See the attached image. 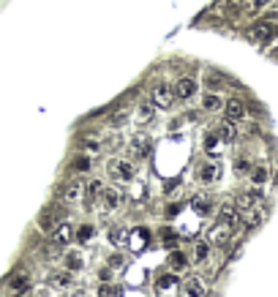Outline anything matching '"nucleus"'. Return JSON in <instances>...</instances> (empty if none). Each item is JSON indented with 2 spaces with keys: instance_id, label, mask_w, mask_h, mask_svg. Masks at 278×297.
<instances>
[{
  "instance_id": "a878e982",
  "label": "nucleus",
  "mask_w": 278,
  "mask_h": 297,
  "mask_svg": "<svg viewBox=\"0 0 278 297\" xmlns=\"http://www.w3.org/2000/svg\"><path fill=\"white\" fill-rule=\"evenodd\" d=\"M178 289V275H172V273H164L158 281H155V292H158L161 297L164 295H172V292Z\"/></svg>"
},
{
  "instance_id": "c756f323",
  "label": "nucleus",
  "mask_w": 278,
  "mask_h": 297,
  "mask_svg": "<svg viewBox=\"0 0 278 297\" xmlns=\"http://www.w3.org/2000/svg\"><path fill=\"white\" fill-rule=\"evenodd\" d=\"M8 289L11 292H25V289H30V275L25 273V270H19V273H14V275H8Z\"/></svg>"
},
{
  "instance_id": "a211bd4d",
  "label": "nucleus",
  "mask_w": 278,
  "mask_h": 297,
  "mask_svg": "<svg viewBox=\"0 0 278 297\" xmlns=\"http://www.w3.org/2000/svg\"><path fill=\"white\" fill-rule=\"evenodd\" d=\"M125 245H128L131 251H145L150 245V229L148 227H134L128 232V243Z\"/></svg>"
},
{
  "instance_id": "72a5a7b5",
  "label": "nucleus",
  "mask_w": 278,
  "mask_h": 297,
  "mask_svg": "<svg viewBox=\"0 0 278 297\" xmlns=\"http://www.w3.org/2000/svg\"><path fill=\"white\" fill-rule=\"evenodd\" d=\"M202 82H205L207 90H218L221 93V88H224V79H221L216 71H205V74H202Z\"/></svg>"
},
{
  "instance_id": "423d86ee",
  "label": "nucleus",
  "mask_w": 278,
  "mask_h": 297,
  "mask_svg": "<svg viewBox=\"0 0 278 297\" xmlns=\"http://www.w3.org/2000/svg\"><path fill=\"white\" fill-rule=\"evenodd\" d=\"M221 172H224V166H221L218 158H207V161H202L199 172H196V177H199L202 186H213V183L221 180Z\"/></svg>"
},
{
  "instance_id": "9b49d317",
  "label": "nucleus",
  "mask_w": 278,
  "mask_h": 297,
  "mask_svg": "<svg viewBox=\"0 0 278 297\" xmlns=\"http://www.w3.org/2000/svg\"><path fill=\"white\" fill-rule=\"evenodd\" d=\"M95 202H98L101 207L107 210V213H112V210H118L120 204H123V191H120L118 186H104Z\"/></svg>"
},
{
  "instance_id": "0eeeda50",
  "label": "nucleus",
  "mask_w": 278,
  "mask_h": 297,
  "mask_svg": "<svg viewBox=\"0 0 278 297\" xmlns=\"http://www.w3.org/2000/svg\"><path fill=\"white\" fill-rule=\"evenodd\" d=\"M224 96L218 93V90H205V93L199 96V109L202 115H218V112H224Z\"/></svg>"
},
{
  "instance_id": "bb28decb",
  "label": "nucleus",
  "mask_w": 278,
  "mask_h": 297,
  "mask_svg": "<svg viewBox=\"0 0 278 297\" xmlns=\"http://www.w3.org/2000/svg\"><path fill=\"white\" fill-rule=\"evenodd\" d=\"M49 284L55 286V289H65V286H71L74 284V273L71 270H55L52 275H49Z\"/></svg>"
},
{
  "instance_id": "a19ab883",
  "label": "nucleus",
  "mask_w": 278,
  "mask_h": 297,
  "mask_svg": "<svg viewBox=\"0 0 278 297\" xmlns=\"http://www.w3.org/2000/svg\"><path fill=\"white\" fill-rule=\"evenodd\" d=\"M107 264H109V267H123V264H125V257H123V254H112V257L107 259Z\"/></svg>"
},
{
  "instance_id": "5701e85b",
  "label": "nucleus",
  "mask_w": 278,
  "mask_h": 297,
  "mask_svg": "<svg viewBox=\"0 0 278 297\" xmlns=\"http://www.w3.org/2000/svg\"><path fill=\"white\" fill-rule=\"evenodd\" d=\"M68 169L77 172V175H88L90 169H93V156H88V153H77V156L71 158V164H68Z\"/></svg>"
},
{
  "instance_id": "c9c22d12",
  "label": "nucleus",
  "mask_w": 278,
  "mask_h": 297,
  "mask_svg": "<svg viewBox=\"0 0 278 297\" xmlns=\"http://www.w3.org/2000/svg\"><path fill=\"white\" fill-rule=\"evenodd\" d=\"M120 286H112V284H104L101 281V286H98V297H120Z\"/></svg>"
},
{
  "instance_id": "9d476101",
  "label": "nucleus",
  "mask_w": 278,
  "mask_h": 297,
  "mask_svg": "<svg viewBox=\"0 0 278 297\" xmlns=\"http://www.w3.org/2000/svg\"><path fill=\"white\" fill-rule=\"evenodd\" d=\"M265 199H262V188L259 186H248L243 188V191L235 194V204L237 210H248V207H256V204H262Z\"/></svg>"
},
{
  "instance_id": "4be33fe9",
  "label": "nucleus",
  "mask_w": 278,
  "mask_h": 297,
  "mask_svg": "<svg viewBox=\"0 0 278 297\" xmlns=\"http://www.w3.org/2000/svg\"><path fill=\"white\" fill-rule=\"evenodd\" d=\"M210 254H213V243H210V240H199V243L191 248V262L205 264L207 259H210Z\"/></svg>"
},
{
  "instance_id": "393cba45",
  "label": "nucleus",
  "mask_w": 278,
  "mask_h": 297,
  "mask_svg": "<svg viewBox=\"0 0 278 297\" xmlns=\"http://www.w3.org/2000/svg\"><path fill=\"white\" fill-rule=\"evenodd\" d=\"M191 264V257L183 248H172L169 251V270H185Z\"/></svg>"
},
{
  "instance_id": "6e6552de",
  "label": "nucleus",
  "mask_w": 278,
  "mask_h": 297,
  "mask_svg": "<svg viewBox=\"0 0 278 297\" xmlns=\"http://www.w3.org/2000/svg\"><path fill=\"white\" fill-rule=\"evenodd\" d=\"M202 147H205L207 158H221V156H224V150H226L229 145H226V142L221 139L218 134H216V129H207L205 136H202Z\"/></svg>"
},
{
  "instance_id": "f3484780",
  "label": "nucleus",
  "mask_w": 278,
  "mask_h": 297,
  "mask_svg": "<svg viewBox=\"0 0 278 297\" xmlns=\"http://www.w3.org/2000/svg\"><path fill=\"white\" fill-rule=\"evenodd\" d=\"M191 207H194V213L196 216H202V218H207L210 213H216V199L210 197V194H194L191 197Z\"/></svg>"
},
{
  "instance_id": "2eb2a0df",
  "label": "nucleus",
  "mask_w": 278,
  "mask_h": 297,
  "mask_svg": "<svg viewBox=\"0 0 278 297\" xmlns=\"http://www.w3.org/2000/svg\"><path fill=\"white\" fill-rule=\"evenodd\" d=\"M213 129H216V134H218L221 139L226 142V145H237V142H240V129H237V123L226 120V117L216 123Z\"/></svg>"
},
{
  "instance_id": "e433bc0d",
  "label": "nucleus",
  "mask_w": 278,
  "mask_h": 297,
  "mask_svg": "<svg viewBox=\"0 0 278 297\" xmlns=\"http://www.w3.org/2000/svg\"><path fill=\"white\" fill-rule=\"evenodd\" d=\"M273 0H248V14H262Z\"/></svg>"
},
{
  "instance_id": "f8f14e48",
  "label": "nucleus",
  "mask_w": 278,
  "mask_h": 297,
  "mask_svg": "<svg viewBox=\"0 0 278 297\" xmlns=\"http://www.w3.org/2000/svg\"><path fill=\"white\" fill-rule=\"evenodd\" d=\"M199 96V82L194 79V76H180L178 82H175V99L178 101H191Z\"/></svg>"
},
{
  "instance_id": "4468645a",
  "label": "nucleus",
  "mask_w": 278,
  "mask_h": 297,
  "mask_svg": "<svg viewBox=\"0 0 278 297\" xmlns=\"http://www.w3.org/2000/svg\"><path fill=\"white\" fill-rule=\"evenodd\" d=\"M71 240H74V227H71L68 221H60L58 227L49 232V243H52L55 248H58V245H60V248H65Z\"/></svg>"
},
{
  "instance_id": "b1692460",
  "label": "nucleus",
  "mask_w": 278,
  "mask_h": 297,
  "mask_svg": "<svg viewBox=\"0 0 278 297\" xmlns=\"http://www.w3.org/2000/svg\"><path fill=\"white\" fill-rule=\"evenodd\" d=\"M93 237H95V224L85 221V224H79V227H74V240H77L79 245H88Z\"/></svg>"
},
{
  "instance_id": "f704fd0d",
  "label": "nucleus",
  "mask_w": 278,
  "mask_h": 297,
  "mask_svg": "<svg viewBox=\"0 0 278 297\" xmlns=\"http://www.w3.org/2000/svg\"><path fill=\"white\" fill-rule=\"evenodd\" d=\"M125 123H128V109H118V112L109 115V126H112V129H120Z\"/></svg>"
},
{
  "instance_id": "ddd939ff",
  "label": "nucleus",
  "mask_w": 278,
  "mask_h": 297,
  "mask_svg": "<svg viewBox=\"0 0 278 297\" xmlns=\"http://www.w3.org/2000/svg\"><path fill=\"white\" fill-rule=\"evenodd\" d=\"M180 292H183V297H205L207 292V278H202V275H188V278L183 281V286H180Z\"/></svg>"
},
{
  "instance_id": "ea45409f",
  "label": "nucleus",
  "mask_w": 278,
  "mask_h": 297,
  "mask_svg": "<svg viewBox=\"0 0 278 297\" xmlns=\"http://www.w3.org/2000/svg\"><path fill=\"white\" fill-rule=\"evenodd\" d=\"M235 166H237V172H246V175H248V169H251V161L246 156H237L235 158Z\"/></svg>"
},
{
  "instance_id": "7c9ffc66",
  "label": "nucleus",
  "mask_w": 278,
  "mask_h": 297,
  "mask_svg": "<svg viewBox=\"0 0 278 297\" xmlns=\"http://www.w3.org/2000/svg\"><path fill=\"white\" fill-rule=\"evenodd\" d=\"M101 188H104V180H98V177H90V180H85V202L93 204L95 199H98Z\"/></svg>"
},
{
  "instance_id": "412c9836",
  "label": "nucleus",
  "mask_w": 278,
  "mask_h": 297,
  "mask_svg": "<svg viewBox=\"0 0 278 297\" xmlns=\"http://www.w3.org/2000/svg\"><path fill=\"white\" fill-rule=\"evenodd\" d=\"M60 224V213H58V207H47V210H41V216H38V229L41 232H52L55 227Z\"/></svg>"
},
{
  "instance_id": "dca6fc26",
  "label": "nucleus",
  "mask_w": 278,
  "mask_h": 297,
  "mask_svg": "<svg viewBox=\"0 0 278 297\" xmlns=\"http://www.w3.org/2000/svg\"><path fill=\"white\" fill-rule=\"evenodd\" d=\"M128 150L134 158H148L150 150H153V139H150L148 134H136L128 139Z\"/></svg>"
},
{
  "instance_id": "7ed1b4c3",
  "label": "nucleus",
  "mask_w": 278,
  "mask_h": 297,
  "mask_svg": "<svg viewBox=\"0 0 278 297\" xmlns=\"http://www.w3.org/2000/svg\"><path fill=\"white\" fill-rule=\"evenodd\" d=\"M148 96H150V104L158 106V109H172V104L178 101V99H175V85H169L166 79L155 82Z\"/></svg>"
},
{
  "instance_id": "aec40b11",
  "label": "nucleus",
  "mask_w": 278,
  "mask_h": 297,
  "mask_svg": "<svg viewBox=\"0 0 278 297\" xmlns=\"http://www.w3.org/2000/svg\"><path fill=\"white\" fill-rule=\"evenodd\" d=\"M267 180H270V169L265 166V164H251V169H248V183L251 186H267Z\"/></svg>"
},
{
  "instance_id": "37998d69",
  "label": "nucleus",
  "mask_w": 278,
  "mask_h": 297,
  "mask_svg": "<svg viewBox=\"0 0 278 297\" xmlns=\"http://www.w3.org/2000/svg\"><path fill=\"white\" fill-rule=\"evenodd\" d=\"M270 58L278 60V41H273V47H270Z\"/></svg>"
},
{
  "instance_id": "f03ea898",
  "label": "nucleus",
  "mask_w": 278,
  "mask_h": 297,
  "mask_svg": "<svg viewBox=\"0 0 278 297\" xmlns=\"http://www.w3.org/2000/svg\"><path fill=\"white\" fill-rule=\"evenodd\" d=\"M107 175H109V180H115V183H131L136 177V161L120 158V156L109 158L107 161Z\"/></svg>"
},
{
  "instance_id": "4c0bfd02",
  "label": "nucleus",
  "mask_w": 278,
  "mask_h": 297,
  "mask_svg": "<svg viewBox=\"0 0 278 297\" xmlns=\"http://www.w3.org/2000/svg\"><path fill=\"white\" fill-rule=\"evenodd\" d=\"M178 213H183V204H180V202H169V204L164 207V216H166V218H175Z\"/></svg>"
},
{
  "instance_id": "c85d7f7f",
  "label": "nucleus",
  "mask_w": 278,
  "mask_h": 297,
  "mask_svg": "<svg viewBox=\"0 0 278 297\" xmlns=\"http://www.w3.org/2000/svg\"><path fill=\"white\" fill-rule=\"evenodd\" d=\"M63 267L71 270V273H79V270L85 267L82 254H79V251H65V254H63Z\"/></svg>"
},
{
  "instance_id": "2f4dec72",
  "label": "nucleus",
  "mask_w": 278,
  "mask_h": 297,
  "mask_svg": "<svg viewBox=\"0 0 278 297\" xmlns=\"http://www.w3.org/2000/svg\"><path fill=\"white\" fill-rule=\"evenodd\" d=\"M109 243H112L115 248H125V243H128V229L125 227H112L109 229Z\"/></svg>"
},
{
  "instance_id": "cd10ccee",
  "label": "nucleus",
  "mask_w": 278,
  "mask_h": 297,
  "mask_svg": "<svg viewBox=\"0 0 278 297\" xmlns=\"http://www.w3.org/2000/svg\"><path fill=\"white\" fill-rule=\"evenodd\" d=\"M155 112H158V106H153L150 101H145V104H139V109H136V120L142 123V126H153Z\"/></svg>"
},
{
  "instance_id": "6ab92c4d",
  "label": "nucleus",
  "mask_w": 278,
  "mask_h": 297,
  "mask_svg": "<svg viewBox=\"0 0 278 297\" xmlns=\"http://www.w3.org/2000/svg\"><path fill=\"white\" fill-rule=\"evenodd\" d=\"M262 221H265V210H262V204L248 207V210H240V224L243 227L256 229V227H262Z\"/></svg>"
},
{
  "instance_id": "f257e3e1",
  "label": "nucleus",
  "mask_w": 278,
  "mask_h": 297,
  "mask_svg": "<svg viewBox=\"0 0 278 297\" xmlns=\"http://www.w3.org/2000/svg\"><path fill=\"white\" fill-rule=\"evenodd\" d=\"M248 38L254 41V44H259V47H270L273 41H278V22L265 19V17L256 19L248 28Z\"/></svg>"
},
{
  "instance_id": "473e14b6",
  "label": "nucleus",
  "mask_w": 278,
  "mask_h": 297,
  "mask_svg": "<svg viewBox=\"0 0 278 297\" xmlns=\"http://www.w3.org/2000/svg\"><path fill=\"white\" fill-rule=\"evenodd\" d=\"M145 194H148V186L145 183H139V180H131V188H128V199L134 204H139L145 199Z\"/></svg>"
},
{
  "instance_id": "39448f33",
  "label": "nucleus",
  "mask_w": 278,
  "mask_h": 297,
  "mask_svg": "<svg viewBox=\"0 0 278 297\" xmlns=\"http://www.w3.org/2000/svg\"><path fill=\"white\" fill-rule=\"evenodd\" d=\"M224 117L226 120H232V123H248L251 117H248V106H246V101L240 99V96H229V99L224 101Z\"/></svg>"
},
{
  "instance_id": "1a4fd4ad",
  "label": "nucleus",
  "mask_w": 278,
  "mask_h": 297,
  "mask_svg": "<svg viewBox=\"0 0 278 297\" xmlns=\"http://www.w3.org/2000/svg\"><path fill=\"white\" fill-rule=\"evenodd\" d=\"M79 150L88 153V156L98 158L101 153L107 150V145H104V136L98 134V131H90V134H82L79 136Z\"/></svg>"
},
{
  "instance_id": "20e7f679",
  "label": "nucleus",
  "mask_w": 278,
  "mask_h": 297,
  "mask_svg": "<svg viewBox=\"0 0 278 297\" xmlns=\"http://www.w3.org/2000/svg\"><path fill=\"white\" fill-rule=\"evenodd\" d=\"M60 202L68 204V207H77L85 202V180L82 177H74V180H65L60 186Z\"/></svg>"
},
{
  "instance_id": "79ce46f5",
  "label": "nucleus",
  "mask_w": 278,
  "mask_h": 297,
  "mask_svg": "<svg viewBox=\"0 0 278 297\" xmlns=\"http://www.w3.org/2000/svg\"><path fill=\"white\" fill-rule=\"evenodd\" d=\"M180 191V183L178 180H172V183H166V186H164V194H166V197H169V194H178Z\"/></svg>"
},
{
  "instance_id": "58836bf2",
  "label": "nucleus",
  "mask_w": 278,
  "mask_h": 297,
  "mask_svg": "<svg viewBox=\"0 0 278 297\" xmlns=\"http://www.w3.org/2000/svg\"><path fill=\"white\" fill-rule=\"evenodd\" d=\"M115 278V270L109 267V264H101V270H98V281H104V284H109V281Z\"/></svg>"
}]
</instances>
